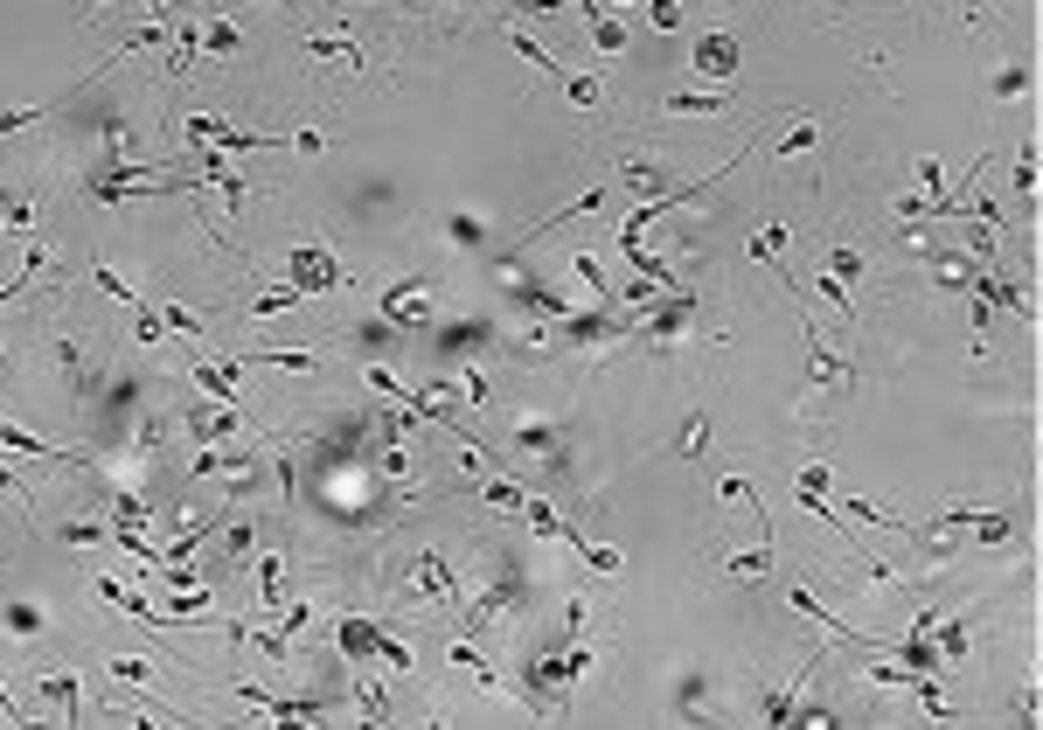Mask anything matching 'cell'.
Here are the masks:
<instances>
[{"label": "cell", "instance_id": "18", "mask_svg": "<svg viewBox=\"0 0 1043 730\" xmlns=\"http://www.w3.org/2000/svg\"><path fill=\"white\" fill-rule=\"evenodd\" d=\"M91 286L105 292V299H119V306H140V286H126L112 265H91Z\"/></svg>", "mask_w": 1043, "mask_h": 730}, {"label": "cell", "instance_id": "19", "mask_svg": "<svg viewBox=\"0 0 1043 730\" xmlns=\"http://www.w3.org/2000/svg\"><path fill=\"white\" fill-rule=\"evenodd\" d=\"M299 299H306L299 286H272V292H258V299H251V320H272V313H286V306H299Z\"/></svg>", "mask_w": 1043, "mask_h": 730}, {"label": "cell", "instance_id": "5", "mask_svg": "<svg viewBox=\"0 0 1043 730\" xmlns=\"http://www.w3.org/2000/svg\"><path fill=\"white\" fill-rule=\"evenodd\" d=\"M501 35H508V49H515V56L529 63V70H543V77H557V70H564V63H557V56H550V49H543V42H536L529 28H515V21H508Z\"/></svg>", "mask_w": 1043, "mask_h": 730}, {"label": "cell", "instance_id": "27", "mask_svg": "<svg viewBox=\"0 0 1043 730\" xmlns=\"http://www.w3.org/2000/svg\"><path fill=\"white\" fill-rule=\"evenodd\" d=\"M362 383H369L376 397H404V376H397V369H383V362H369V369H362Z\"/></svg>", "mask_w": 1043, "mask_h": 730}, {"label": "cell", "instance_id": "21", "mask_svg": "<svg viewBox=\"0 0 1043 730\" xmlns=\"http://www.w3.org/2000/svg\"><path fill=\"white\" fill-rule=\"evenodd\" d=\"M828 279H842V286L863 279V251L856 244H828Z\"/></svg>", "mask_w": 1043, "mask_h": 730}, {"label": "cell", "instance_id": "22", "mask_svg": "<svg viewBox=\"0 0 1043 730\" xmlns=\"http://www.w3.org/2000/svg\"><path fill=\"white\" fill-rule=\"evenodd\" d=\"M355 710H362V717H369V724H390V696H383V689H376V682H369V675H362V682H355Z\"/></svg>", "mask_w": 1043, "mask_h": 730}, {"label": "cell", "instance_id": "23", "mask_svg": "<svg viewBox=\"0 0 1043 730\" xmlns=\"http://www.w3.org/2000/svg\"><path fill=\"white\" fill-rule=\"evenodd\" d=\"M279 584H286V557H265V564H258V598H265V612H279Z\"/></svg>", "mask_w": 1043, "mask_h": 730}, {"label": "cell", "instance_id": "15", "mask_svg": "<svg viewBox=\"0 0 1043 730\" xmlns=\"http://www.w3.org/2000/svg\"><path fill=\"white\" fill-rule=\"evenodd\" d=\"M480 501H487V508H501V515H522V501H529V494H522L515 480H501V473H494V480L480 487Z\"/></svg>", "mask_w": 1043, "mask_h": 730}, {"label": "cell", "instance_id": "35", "mask_svg": "<svg viewBox=\"0 0 1043 730\" xmlns=\"http://www.w3.org/2000/svg\"><path fill=\"white\" fill-rule=\"evenodd\" d=\"M0 383H14V355H7V341H0Z\"/></svg>", "mask_w": 1043, "mask_h": 730}, {"label": "cell", "instance_id": "32", "mask_svg": "<svg viewBox=\"0 0 1043 730\" xmlns=\"http://www.w3.org/2000/svg\"><path fill=\"white\" fill-rule=\"evenodd\" d=\"M1023 84H1030V70H1023V63H1016V70H1002V77H995V98H1016V91H1023Z\"/></svg>", "mask_w": 1043, "mask_h": 730}, {"label": "cell", "instance_id": "30", "mask_svg": "<svg viewBox=\"0 0 1043 730\" xmlns=\"http://www.w3.org/2000/svg\"><path fill=\"white\" fill-rule=\"evenodd\" d=\"M647 21L654 28H682V0H647Z\"/></svg>", "mask_w": 1043, "mask_h": 730}, {"label": "cell", "instance_id": "6", "mask_svg": "<svg viewBox=\"0 0 1043 730\" xmlns=\"http://www.w3.org/2000/svg\"><path fill=\"white\" fill-rule=\"evenodd\" d=\"M772 564H779V543H765V536H758V550H745V557L724 550V578H765Z\"/></svg>", "mask_w": 1043, "mask_h": 730}, {"label": "cell", "instance_id": "3", "mask_svg": "<svg viewBox=\"0 0 1043 730\" xmlns=\"http://www.w3.org/2000/svg\"><path fill=\"white\" fill-rule=\"evenodd\" d=\"M244 369H293V376H313L327 369L320 348H244Z\"/></svg>", "mask_w": 1043, "mask_h": 730}, {"label": "cell", "instance_id": "28", "mask_svg": "<svg viewBox=\"0 0 1043 730\" xmlns=\"http://www.w3.org/2000/svg\"><path fill=\"white\" fill-rule=\"evenodd\" d=\"M286 146L306 153V160H320V153H327V133H320V126H299V133H286Z\"/></svg>", "mask_w": 1043, "mask_h": 730}, {"label": "cell", "instance_id": "29", "mask_svg": "<svg viewBox=\"0 0 1043 730\" xmlns=\"http://www.w3.org/2000/svg\"><path fill=\"white\" fill-rule=\"evenodd\" d=\"M244 550H251V522H230V529H223V557L244 564Z\"/></svg>", "mask_w": 1043, "mask_h": 730}, {"label": "cell", "instance_id": "34", "mask_svg": "<svg viewBox=\"0 0 1043 730\" xmlns=\"http://www.w3.org/2000/svg\"><path fill=\"white\" fill-rule=\"evenodd\" d=\"M0 717H7V724H28V710H21V703L7 696V682H0Z\"/></svg>", "mask_w": 1043, "mask_h": 730}, {"label": "cell", "instance_id": "12", "mask_svg": "<svg viewBox=\"0 0 1043 730\" xmlns=\"http://www.w3.org/2000/svg\"><path fill=\"white\" fill-rule=\"evenodd\" d=\"M306 56H313V63H348V70H362V63H369L355 42H327V35H313V42H306Z\"/></svg>", "mask_w": 1043, "mask_h": 730}, {"label": "cell", "instance_id": "8", "mask_svg": "<svg viewBox=\"0 0 1043 730\" xmlns=\"http://www.w3.org/2000/svg\"><path fill=\"white\" fill-rule=\"evenodd\" d=\"M0 626H7L14 640H35V633H42V605H35V598H7V605H0Z\"/></svg>", "mask_w": 1043, "mask_h": 730}, {"label": "cell", "instance_id": "7", "mask_svg": "<svg viewBox=\"0 0 1043 730\" xmlns=\"http://www.w3.org/2000/svg\"><path fill=\"white\" fill-rule=\"evenodd\" d=\"M160 320L174 327V341H202V334H209V327H202V313H195V306H181L174 292H160Z\"/></svg>", "mask_w": 1043, "mask_h": 730}, {"label": "cell", "instance_id": "33", "mask_svg": "<svg viewBox=\"0 0 1043 730\" xmlns=\"http://www.w3.org/2000/svg\"><path fill=\"white\" fill-rule=\"evenodd\" d=\"M494 390H487V369H466V404H487Z\"/></svg>", "mask_w": 1043, "mask_h": 730}, {"label": "cell", "instance_id": "1", "mask_svg": "<svg viewBox=\"0 0 1043 730\" xmlns=\"http://www.w3.org/2000/svg\"><path fill=\"white\" fill-rule=\"evenodd\" d=\"M411 598H418V605H446V612H452V598H459V571H452L446 550H425V557H418V571H411Z\"/></svg>", "mask_w": 1043, "mask_h": 730}, {"label": "cell", "instance_id": "17", "mask_svg": "<svg viewBox=\"0 0 1043 730\" xmlns=\"http://www.w3.org/2000/svg\"><path fill=\"white\" fill-rule=\"evenodd\" d=\"M557 84H564V91H571L585 112H598V98H605V84H598V77H585V70H557Z\"/></svg>", "mask_w": 1043, "mask_h": 730}, {"label": "cell", "instance_id": "26", "mask_svg": "<svg viewBox=\"0 0 1043 730\" xmlns=\"http://www.w3.org/2000/svg\"><path fill=\"white\" fill-rule=\"evenodd\" d=\"M703 445H710V411H696V418H689V432H682L675 452H682V459H703Z\"/></svg>", "mask_w": 1043, "mask_h": 730}, {"label": "cell", "instance_id": "9", "mask_svg": "<svg viewBox=\"0 0 1043 730\" xmlns=\"http://www.w3.org/2000/svg\"><path fill=\"white\" fill-rule=\"evenodd\" d=\"M828 508H842V515H856V522H877V529H911L897 508H884V501H863V494H849V501H828Z\"/></svg>", "mask_w": 1043, "mask_h": 730}, {"label": "cell", "instance_id": "24", "mask_svg": "<svg viewBox=\"0 0 1043 730\" xmlns=\"http://www.w3.org/2000/svg\"><path fill=\"white\" fill-rule=\"evenodd\" d=\"M49 112H56V105H14V112H0V140H7V133H21V126H42Z\"/></svg>", "mask_w": 1043, "mask_h": 730}, {"label": "cell", "instance_id": "10", "mask_svg": "<svg viewBox=\"0 0 1043 730\" xmlns=\"http://www.w3.org/2000/svg\"><path fill=\"white\" fill-rule=\"evenodd\" d=\"M112 682H126V689H153L160 682V668L153 661H140V654H112V668H105Z\"/></svg>", "mask_w": 1043, "mask_h": 730}, {"label": "cell", "instance_id": "13", "mask_svg": "<svg viewBox=\"0 0 1043 730\" xmlns=\"http://www.w3.org/2000/svg\"><path fill=\"white\" fill-rule=\"evenodd\" d=\"M56 536L77 543V550H112V522H63Z\"/></svg>", "mask_w": 1043, "mask_h": 730}, {"label": "cell", "instance_id": "2", "mask_svg": "<svg viewBox=\"0 0 1043 730\" xmlns=\"http://www.w3.org/2000/svg\"><path fill=\"white\" fill-rule=\"evenodd\" d=\"M689 70L696 77H710V84H731L738 77V35H696V49H689Z\"/></svg>", "mask_w": 1043, "mask_h": 730}, {"label": "cell", "instance_id": "4", "mask_svg": "<svg viewBox=\"0 0 1043 730\" xmlns=\"http://www.w3.org/2000/svg\"><path fill=\"white\" fill-rule=\"evenodd\" d=\"M661 112H682V119H724V112H731V91H710V98H696V91H668Z\"/></svg>", "mask_w": 1043, "mask_h": 730}, {"label": "cell", "instance_id": "20", "mask_svg": "<svg viewBox=\"0 0 1043 730\" xmlns=\"http://www.w3.org/2000/svg\"><path fill=\"white\" fill-rule=\"evenodd\" d=\"M35 230V195H7V223H0V237H28Z\"/></svg>", "mask_w": 1043, "mask_h": 730}, {"label": "cell", "instance_id": "14", "mask_svg": "<svg viewBox=\"0 0 1043 730\" xmlns=\"http://www.w3.org/2000/svg\"><path fill=\"white\" fill-rule=\"evenodd\" d=\"M202 49H209V56H244V35H237V28L216 14V21L202 28Z\"/></svg>", "mask_w": 1043, "mask_h": 730}, {"label": "cell", "instance_id": "11", "mask_svg": "<svg viewBox=\"0 0 1043 730\" xmlns=\"http://www.w3.org/2000/svg\"><path fill=\"white\" fill-rule=\"evenodd\" d=\"M793 119H800V126L779 140V160H793V153H814V146H821V119H807V105H800Z\"/></svg>", "mask_w": 1043, "mask_h": 730}, {"label": "cell", "instance_id": "25", "mask_svg": "<svg viewBox=\"0 0 1043 730\" xmlns=\"http://www.w3.org/2000/svg\"><path fill=\"white\" fill-rule=\"evenodd\" d=\"M592 42L605 49V56H619V49H626V28H619L612 14H592Z\"/></svg>", "mask_w": 1043, "mask_h": 730}, {"label": "cell", "instance_id": "31", "mask_svg": "<svg viewBox=\"0 0 1043 730\" xmlns=\"http://www.w3.org/2000/svg\"><path fill=\"white\" fill-rule=\"evenodd\" d=\"M452 244H480V216H446Z\"/></svg>", "mask_w": 1043, "mask_h": 730}, {"label": "cell", "instance_id": "16", "mask_svg": "<svg viewBox=\"0 0 1043 730\" xmlns=\"http://www.w3.org/2000/svg\"><path fill=\"white\" fill-rule=\"evenodd\" d=\"M133 334H140V348H160V341H167V320H160V306H153V299L133 306Z\"/></svg>", "mask_w": 1043, "mask_h": 730}]
</instances>
